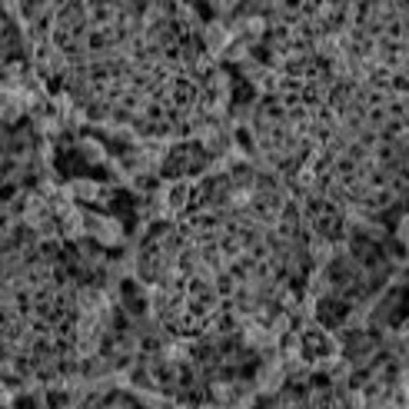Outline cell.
<instances>
[{"label": "cell", "mask_w": 409, "mask_h": 409, "mask_svg": "<svg viewBox=\"0 0 409 409\" xmlns=\"http://www.w3.org/2000/svg\"><path fill=\"white\" fill-rule=\"evenodd\" d=\"M246 343L266 349V346H273V333L270 330H263V326H246Z\"/></svg>", "instance_id": "obj_1"}, {"label": "cell", "mask_w": 409, "mask_h": 409, "mask_svg": "<svg viewBox=\"0 0 409 409\" xmlns=\"http://www.w3.org/2000/svg\"><path fill=\"white\" fill-rule=\"evenodd\" d=\"M280 379H283V369H280V363H276V366H266V369H263V376H259V386H263V390H273Z\"/></svg>", "instance_id": "obj_2"}, {"label": "cell", "mask_w": 409, "mask_h": 409, "mask_svg": "<svg viewBox=\"0 0 409 409\" xmlns=\"http://www.w3.org/2000/svg\"><path fill=\"white\" fill-rule=\"evenodd\" d=\"M207 44H210L213 50H220V47L227 44V31H223V27H210V31H207Z\"/></svg>", "instance_id": "obj_3"}, {"label": "cell", "mask_w": 409, "mask_h": 409, "mask_svg": "<svg viewBox=\"0 0 409 409\" xmlns=\"http://www.w3.org/2000/svg\"><path fill=\"white\" fill-rule=\"evenodd\" d=\"M74 190L80 193V197H87V200L97 197V186H93V183H74Z\"/></svg>", "instance_id": "obj_4"}]
</instances>
